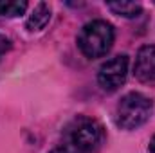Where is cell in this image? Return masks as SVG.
<instances>
[{
  "mask_svg": "<svg viewBox=\"0 0 155 153\" xmlns=\"http://www.w3.org/2000/svg\"><path fill=\"white\" fill-rule=\"evenodd\" d=\"M103 128L92 119L79 115L63 130V153H99L103 144Z\"/></svg>",
  "mask_w": 155,
  "mask_h": 153,
  "instance_id": "1",
  "label": "cell"
},
{
  "mask_svg": "<svg viewBox=\"0 0 155 153\" xmlns=\"http://www.w3.org/2000/svg\"><path fill=\"white\" fill-rule=\"evenodd\" d=\"M114 43V27L105 20H92L83 25L78 36V45L87 58L105 56Z\"/></svg>",
  "mask_w": 155,
  "mask_h": 153,
  "instance_id": "2",
  "label": "cell"
},
{
  "mask_svg": "<svg viewBox=\"0 0 155 153\" xmlns=\"http://www.w3.org/2000/svg\"><path fill=\"white\" fill-rule=\"evenodd\" d=\"M152 110H153V105L146 96L139 92H130L117 105L116 121L124 130H135L150 119Z\"/></svg>",
  "mask_w": 155,
  "mask_h": 153,
  "instance_id": "3",
  "label": "cell"
},
{
  "mask_svg": "<svg viewBox=\"0 0 155 153\" xmlns=\"http://www.w3.org/2000/svg\"><path fill=\"white\" fill-rule=\"evenodd\" d=\"M126 74H128V56L119 54L101 65L97 72V81L103 86V90L114 92L126 81Z\"/></svg>",
  "mask_w": 155,
  "mask_h": 153,
  "instance_id": "4",
  "label": "cell"
},
{
  "mask_svg": "<svg viewBox=\"0 0 155 153\" xmlns=\"http://www.w3.org/2000/svg\"><path fill=\"white\" fill-rule=\"evenodd\" d=\"M134 74L143 83L155 81V45H144L137 52Z\"/></svg>",
  "mask_w": 155,
  "mask_h": 153,
  "instance_id": "5",
  "label": "cell"
},
{
  "mask_svg": "<svg viewBox=\"0 0 155 153\" xmlns=\"http://www.w3.org/2000/svg\"><path fill=\"white\" fill-rule=\"evenodd\" d=\"M49 20H51V7L45 2H40V4H36L35 11L31 13V16L27 20V27H29V31H40L47 25Z\"/></svg>",
  "mask_w": 155,
  "mask_h": 153,
  "instance_id": "6",
  "label": "cell"
},
{
  "mask_svg": "<svg viewBox=\"0 0 155 153\" xmlns=\"http://www.w3.org/2000/svg\"><path fill=\"white\" fill-rule=\"evenodd\" d=\"M110 11H114L119 16H126V18H134V16H139L143 7L141 4H135V2H108L107 4Z\"/></svg>",
  "mask_w": 155,
  "mask_h": 153,
  "instance_id": "7",
  "label": "cell"
},
{
  "mask_svg": "<svg viewBox=\"0 0 155 153\" xmlns=\"http://www.w3.org/2000/svg\"><path fill=\"white\" fill-rule=\"evenodd\" d=\"M25 9H27V2H24V0H7V2H0V15H2V16L15 18V16L24 15Z\"/></svg>",
  "mask_w": 155,
  "mask_h": 153,
  "instance_id": "8",
  "label": "cell"
},
{
  "mask_svg": "<svg viewBox=\"0 0 155 153\" xmlns=\"http://www.w3.org/2000/svg\"><path fill=\"white\" fill-rule=\"evenodd\" d=\"M9 49H11V41L5 38L4 34H0V60H2V56H4Z\"/></svg>",
  "mask_w": 155,
  "mask_h": 153,
  "instance_id": "9",
  "label": "cell"
},
{
  "mask_svg": "<svg viewBox=\"0 0 155 153\" xmlns=\"http://www.w3.org/2000/svg\"><path fill=\"white\" fill-rule=\"evenodd\" d=\"M150 153H155V137L152 139V142H150Z\"/></svg>",
  "mask_w": 155,
  "mask_h": 153,
  "instance_id": "10",
  "label": "cell"
}]
</instances>
